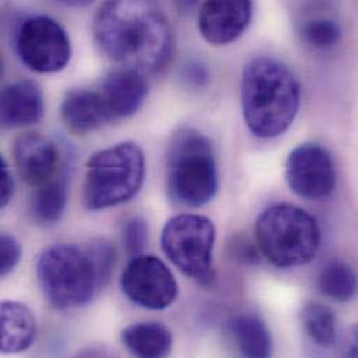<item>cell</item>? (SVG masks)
I'll return each mask as SVG.
<instances>
[{
	"label": "cell",
	"mask_w": 358,
	"mask_h": 358,
	"mask_svg": "<svg viewBox=\"0 0 358 358\" xmlns=\"http://www.w3.org/2000/svg\"><path fill=\"white\" fill-rule=\"evenodd\" d=\"M102 52L124 69L152 73L172 57L173 34L158 0H106L94 20Z\"/></svg>",
	"instance_id": "6da1fadb"
},
{
	"label": "cell",
	"mask_w": 358,
	"mask_h": 358,
	"mask_svg": "<svg viewBox=\"0 0 358 358\" xmlns=\"http://www.w3.org/2000/svg\"><path fill=\"white\" fill-rule=\"evenodd\" d=\"M115 262V248L105 241L57 244L42 252L36 275L50 306L66 311L92 301L109 282Z\"/></svg>",
	"instance_id": "7a4b0ae2"
},
{
	"label": "cell",
	"mask_w": 358,
	"mask_h": 358,
	"mask_svg": "<svg viewBox=\"0 0 358 358\" xmlns=\"http://www.w3.org/2000/svg\"><path fill=\"white\" fill-rule=\"evenodd\" d=\"M301 90L294 73L273 57L248 62L241 77V108L250 131L259 138L282 136L300 109Z\"/></svg>",
	"instance_id": "3957f363"
},
{
	"label": "cell",
	"mask_w": 358,
	"mask_h": 358,
	"mask_svg": "<svg viewBox=\"0 0 358 358\" xmlns=\"http://www.w3.org/2000/svg\"><path fill=\"white\" fill-rule=\"evenodd\" d=\"M219 188L216 157L210 140L195 129H181L169 144L168 191L185 206H202Z\"/></svg>",
	"instance_id": "277c9868"
},
{
	"label": "cell",
	"mask_w": 358,
	"mask_h": 358,
	"mask_svg": "<svg viewBox=\"0 0 358 358\" xmlns=\"http://www.w3.org/2000/svg\"><path fill=\"white\" fill-rule=\"evenodd\" d=\"M255 237L262 254L280 269L311 262L321 241L315 219L306 210L285 203L273 205L259 215Z\"/></svg>",
	"instance_id": "5b68a950"
},
{
	"label": "cell",
	"mask_w": 358,
	"mask_h": 358,
	"mask_svg": "<svg viewBox=\"0 0 358 358\" xmlns=\"http://www.w3.org/2000/svg\"><path fill=\"white\" fill-rule=\"evenodd\" d=\"M145 157L134 143L102 150L87 164L83 202L88 210H101L130 201L143 187Z\"/></svg>",
	"instance_id": "8992f818"
},
{
	"label": "cell",
	"mask_w": 358,
	"mask_h": 358,
	"mask_svg": "<svg viewBox=\"0 0 358 358\" xmlns=\"http://www.w3.org/2000/svg\"><path fill=\"white\" fill-rule=\"evenodd\" d=\"M216 240L213 223L201 215H179L172 217L162 231V248L180 271L208 286L215 279L212 251Z\"/></svg>",
	"instance_id": "52a82bcc"
},
{
	"label": "cell",
	"mask_w": 358,
	"mask_h": 358,
	"mask_svg": "<svg viewBox=\"0 0 358 358\" xmlns=\"http://www.w3.org/2000/svg\"><path fill=\"white\" fill-rule=\"evenodd\" d=\"M15 49L21 62L36 73L60 71L71 57L67 32L57 21L46 15L29 17L20 24Z\"/></svg>",
	"instance_id": "ba28073f"
},
{
	"label": "cell",
	"mask_w": 358,
	"mask_h": 358,
	"mask_svg": "<svg viewBox=\"0 0 358 358\" xmlns=\"http://www.w3.org/2000/svg\"><path fill=\"white\" fill-rule=\"evenodd\" d=\"M123 293L137 306L165 310L178 297V283L166 264L155 255L141 254L131 258L122 275Z\"/></svg>",
	"instance_id": "9c48e42d"
},
{
	"label": "cell",
	"mask_w": 358,
	"mask_h": 358,
	"mask_svg": "<svg viewBox=\"0 0 358 358\" xmlns=\"http://www.w3.org/2000/svg\"><path fill=\"white\" fill-rule=\"evenodd\" d=\"M286 181L294 194L306 199L331 195L336 182L331 152L315 143L299 145L287 158Z\"/></svg>",
	"instance_id": "30bf717a"
},
{
	"label": "cell",
	"mask_w": 358,
	"mask_h": 358,
	"mask_svg": "<svg viewBox=\"0 0 358 358\" xmlns=\"http://www.w3.org/2000/svg\"><path fill=\"white\" fill-rule=\"evenodd\" d=\"M251 18V0H205L198 13V28L206 42L220 46L240 38Z\"/></svg>",
	"instance_id": "8fae6325"
},
{
	"label": "cell",
	"mask_w": 358,
	"mask_h": 358,
	"mask_svg": "<svg viewBox=\"0 0 358 358\" xmlns=\"http://www.w3.org/2000/svg\"><path fill=\"white\" fill-rule=\"evenodd\" d=\"M13 155L20 176L29 185L38 187L56 176L59 151L50 138L39 133H25L17 137Z\"/></svg>",
	"instance_id": "7c38bea8"
},
{
	"label": "cell",
	"mask_w": 358,
	"mask_h": 358,
	"mask_svg": "<svg viewBox=\"0 0 358 358\" xmlns=\"http://www.w3.org/2000/svg\"><path fill=\"white\" fill-rule=\"evenodd\" d=\"M98 91L110 119L120 120L134 115L143 106L148 95V84L143 73L123 67L109 73Z\"/></svg>",
	"instance_id": "4fadbf2b"
},
{
	"label": "cell",
	"mask_w": 358,
	"mask_h": 358,
	"mask_svg": "<svg viewBox=\"0 0 358 358\" xmlns=\"http://www.w3.org/2000/svg\"><path fill=\"white\" fill-rule=\"evenodd\" d=\"M43 115V95L39 87L28 80L15 81L1 92V124L18 129L35 124Z\"/></svg>",
	"instance_id": "5bb4252c"
},
{
	"label": "cell",
	"mask_w": 358,
	"mask_h": 358,
	"mask_svg": "<svg viewBox=\"0 0 358 358\" xmlns=\"http://www.w3.org/2000/svg\"><path fill=\"white\" fill-rule=\"evenodd\" d=\"M62 117L74 134H88L112 122L99 91L94 90L70 91L62 103Z\"/></svg>",
	"instance_id": "9a60e30c"
},
{
	"label": "cell",
	"mask_w": 358,
	"mask_h": 358,
	"mask_svg": "<svg viewBox=\"0 0 358 358\" xmlns=\"http://www.w3.org/2000/svg\"><path fill=\"white\" fill-rule=\"evenodd\" d=\"M36 322L32 313L21 303L4 301L1 304V352L21 353L34 343Z\"/></svg>",
	"instance_id": "2e32d148"
},
{
	"label": "cell",
	"mask_w": 358,
	"mask_h": 358,
	"mask_svg": "<svg viewBox=\"0 0 358 358\" xmlns=\"http://www.w3.org/2000/svg\"><path fill=\"white\" fill-rule=\"evenodd\" d=\"M229 334L243 357L272 356V336L261 318L255 315H240L229 324Z\"/></svg>",
	"instance_id": "e0dca14e"
},
{
	"label": "cell",
	"mask_w": 358,
	"mask_h": 358,
	"mask_svg": "<svg viewBox=\"0 0 358 358\" xmlns=\"http://www.w3.org/2000/svg\"><path fill=\"white\" fill-rule=\"evenodd\" d=\"M124 346L138 357H165L172 350L171 331L158 322H140L130 325L122 334Z\"/></svg>",
	"instance_id": "ac0fdd59"
},
{
	"label": "cell",
	"mask_w": 358,
	"mask_h": 358,
	"mask_svg": "<svg viewBox=\"0 0 358 358\" xmlns=\"http://www.w3.org/2000/svg\"><path fill=\"white\" fill-rule=\"evenodd\" d=\"M67 205V185L63 178H53L36 187L31 199V213L41 224L60 220Z\"/></svg>",
	"instance_id": "d6986e66"
},
{
	"label": "cell",
	"mask_w": 358,
	"mask_h": 358,
	"mask_svg": "<svg viewBox=\"0 0 358 358\" xmlns=\"http://www.w3.org/2000/svg\"><path fill=\"white\" fill-rule=\"evenodd\" d=\"M318 287L325 297L338 303H346L357 293V275L346 262L331 261L320 272Z\"/></svg>",
	"instance_id": "ffe728a7"
},
{
	"label": "cell",
	"mask_w": 358,
	"mask_h": 358,
	"mask_svg": "<svg viewBox=\"0 0 358 358\" xmlns=\"http://www.w3.org/2000/svg\"><path fill=\"white\" fill-rule=\"evenodd\" d=\"M303 328L308 338L321 348L336 342V317L332 310L320 303H307L301 311Z\"/></svg>",
	"instance_id": "44dd1931"
},
{
	"label": "cell",
	"mask_w": 358,
	"mask_h": 358,
	"mask_svg": "<svg viewBox=\"0 0 358 358\" xmlns=\"http://www.w3.org/2000/svg\"><path fill=\"white\" fill-rule=\"evenodd\" d=\"M342 36V28L338 21L328 17L307 20L301 25L303 41L314 49L334 48Z\"/></svg>",
	"instance_id": "7402d4cb"
},
{
	"label": "cell",
	"mask_w": 358,
	"mask_h": 358,
	"mask_svg": "<svg viewBox=\"0 0 358 358\" xmlns=\"http://www.w3.org/2000/svg\"><path fill=\"white\" fill-rule=\"evenodd\" d=\"M122 243H123L126 254L130 258L141 255L144 252L145 247H147V243H148V224H147V222L140 216L130 217L123 224Z\"/></svg>",
	"instance_id": "603a6c76"
},
{
	"label": "cell",
	"mask_w": 358,
	"mask_h": 358,
	"mask_svg": "<svg viewBox=\"0 0 358 358\" xmlns=\"http://www.w3.org/2000/svg\"><path fill=\"white\" fill-rule=\"evenodd\" d=\"M0 273L7 276L20 262L21 245L17 238L8 233H3L0 238Z\"/></svg>",
	"instance_id": "cb8c5ba5"
},
{
	"label": "cell",
	"mask_w": 358,
	"mask_h": 358,
	"mask_svg": "<svg viewBox=\"0 0 358 358\" xmlns=\"http://www.w3.org/2000/svg\"><path fill=\"white\" fill-rule=\"evenodd\" d=\"M0 166H1V172H0V208H4V206H7V203L13 198L14 180H13V175H11V172L8 169V165H7L4 158H1Z\"/></svg>",
	"instance_id": "d4e9b609"
},
{
	"label": "cell",
	"mask_w": 358,
	"mask_h": 358,
	"mask_svg": "<svg viewBox=\"0 0 358 358\" xmlns=\"http://www.w3.org/2000/svg\"><path fill=\"white\" fill-rule=\"evenodd\" d=\"M184 78L191 85H203V83L208 80V71L202 64L191 63L185 67Z\"/></svg>",
	"instance_id": "484cf974"
},
{
	"label": "cell",
	"mask_w": 358,
	"mask_h": 358,
	"mask_svg": "<svg viewBox=\"0 0 358 358\" xmlns=\"http://www.w3.org/2000/svg\"><path fill=\"white\" fill-rule=\"evenodd\" d=\"M234 250V255L238 259H243L244 262H251V261H257V254H255V248L244 240H236V243L231 247Z\"/></svg>",
	"instance_id": "4316f807"
},
{
	"label": "cell",
	"mask_w": 358,
	"mask_h": 358,
	"mask_svg": "<svg viewBox=\"0 0 358 358\" xmlns=\"http://www.w3.org/2000/svg\"><path fill=\"white\" fill-rule=\"evenodd\" d=\"M345 356L348 357H358V325L353 327L349 338H348V343L345 348Z\"/></svg>",
	"instance_id": "83f0119b"
},
{
	"label": "cell",
	"mask_w": 358,
	"mask_h": 358,
	"mask_svg": "<svg viewBox=\"0 0 358 358\" xmlns=\"http://www.w3.org/2000/svg\"><path fill=\"white\" fill-rule=\"evenodd\" d=\"M55 1L66 4V6H71V7H85V6H90L91 3H94V0H55Z\"/></svg>",
	"instance_id": "f1b7e54d"
},
{
	"label": "cell",
	"mask_w": 358,
	"mask_h": 358,
	"mask_svg": "<svg viewBox=\"0 0 358 358\" xmlns=\"http://www.w3.org/2000/svg\"><path fill=\"white\" fill-rule=\"evenodd\" d=\"M178 4H179L180 8H182V10H189V8H192L194 6H195V3L198 1V0H175Z\"/></svg>",
	"instance_id": "f546056e"
}]
</instances>
